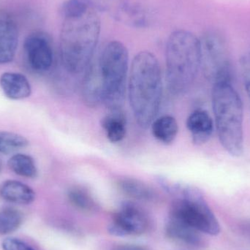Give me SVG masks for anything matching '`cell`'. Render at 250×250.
<instances>
[{"label":"cell","instance_id":"cell-1","mask_svg":"<svg viewBox=\"0 0 250 250\" xmlns=\"http://www.w3.org/2000/svg\"><path fill=\"white\" fill-rule=\"evenodd\" d=\"M60 57L67 73L77 75L90 65L99 41L101 23L98 9L62 18Z\"/></svg>","mask_w":250,"mask_h":250},{"label":"cell","instance_id":"cell-2","mask_svg":"<svg viewBox=\"0 0 250 250\" xmlns=\"http://www.w3.org/2000/svg\"><path fill=\"white\" fill-rule=\"evenodd\" d=\"M128 95L137 123L146 129L157 117L163 95L161 69L152 53L141 51L134 57L129 73Z\"/></svg>","mask_w":250,"mask_h":250},{"label":"cell","instance_id":"cell-3","mask_svg":"<svg viewBox=\"0 0 250 250\" xmlns=\"http://www.w3.org/2000/svg\"><path fill=\"white\" fill-rule=\"evenodd\" d=\"M166 62L169 92L183 95L192 86L201 68L200 39L183 29L172 32L166 44Z\"/></svg>","mask_w":250,"mask_h":250},{"label":"cell","instance_id":"cell-4","mask_svg":"<svg viewBox=\"0 0 250 250\" xmlns=\"http://www.w3.org/2000/svg\"><path fill=\"white\" fill-rule=\"evenodd\" d=\"M212 108L220 144L233 157L244 151V107L232 83L213 85Z\"/></svg>","mask_w":250,"mask_h":250},{"label":"cell","instance_id":"cell-5","mask_svg":"<svg viewBox=\"0 0 250 250\" xmlns=\"http://www.w3.org/2000/svg\"><path fill=\"white\" fill-rule=\"evenodd\" d=\"M159 180L166 190L176 197L170 208V217L184 222L201 233L211 236L220 233L218 220L199 189L166 179L160 178Z\"/></svg>","mask_w":250,"mask_h":250},{"label":"cell","instance_id":"cell-6","mask_svg":"<svg viewBox=\"0 0 250 250\" xmlns=\"http://www.w3.org/2000/svg\"><path fill=\"white\" fill-rule=\"evenodd\" d=\"M98 66L103 83V103L109 110L121 108L129 70L126 46L119 41L108 42L101 51Z\"/></svg>","mask_w":250,"mask_h":250},{"label":"cell","instance_id":"cell-7","mask_svg":"<svg viewBox=\"0 0 250 250\" xmlns=\"http://www.w3.org/2000/svg\"><path fill=\"white\" fill-rule=\"evenodd\" d=\"M201 67L207 79L216 83H232L233 69L227 45L217 32H208L200 39Z\"/></svg>","mask_w":250,"mask_h":250},{"label":"cell","instance_id":"cell-8","mask_svg":"<svg viewBox=\"0 0 250 250\" xmlns=\"http://www.w3.org/2000/svg\"><path fill=\"white\" fill-rule=\"evenodd\" d=\"M23 54L28 65L36 73H46L54 64L52 41L45 32L38 31L28 35L23 43Z\"/></svg>","mask_w":250,"mask_h":250},{"label":"cell","instance_id":"cell-9","mask_svg":"<svg viewBox=\"0 0 250 250\" xmlns=\"http://www.w3.org/2000/svg\"><path fill=\"white\" fill-rule=\"evenodd\" d=\"M148 228V219L145 211L135 203L126 201L113 216L109 232L117 236H139Z\"/></svg>","mask_w":250,"mask_h":250},{"label":"cell","instance_id":"cell-10","mask_svg":"<svg viewBox=\"0 0 250 250\" xmlns=\"http://www.w3.org/2000/svg\"><path fill=\"white\" fill-rule=\"evenodd\" d=\"M19 42V31L9 16H0V64L13 61Z\"/></svg>","mask_w":250,"mask_h":250},{"label":"cell","instance_id":"cell-11","mask_svg":"<svg viewBox=\"0 0 250 250\" xmlns=\"http://www.w3.org/2000/svg\"><path fill=\"white\" fill-rule=\"evenodd\" d=\"M0 86L4 95L13 101L29 98L32 93V88L24 75L19 73H3L0 77Z\"/></svg>","mask_w":250,"mask_h":250},{"label":"cell","instance_id":"cell-12","mask_svg":"<svg viewBox=\"0 0 250 250\" xmlns=\"http://www.w3.org/2000/svg\"><path fill=\"white\" fill-rule=\"evenodd\" d=\"M187 127L196 144H205L214 131V123L208 112L204 110L193 111L187 120Z\"/></svg>","mask_w":250,"mask_h":250},{"label":"cell","instance_id":"cell-13","mask_svg":"<svg viewBox=\"0 0 250 250\" xmlns=\"http://www.w3.org/2000/svg\"><path fill=\"white\" fill-rule=\"evenodd\" d=\"M82 98L89 107L103 103V83L98 64L89 66L82 83Z\"/></svg>","mask_w":250,"mask_h":250},{"label":"cell","instance_id":"cell-14","mask_svg":"<svg viewBox=\"0 0 250 250\" xmlns=\"http://www.w3.org/2000/svg\"><path fill=\"white\" fill-rule=\"evenodd\" d=\"M0 198L12 204L28 205L35 201V192L22 182L7 180L0 185Z\"/></svg>","mask_w":250,"mask_h":250},{"label":"cell","instance_id":"cell-15","mask_svg":"<svg viewBox=\"0 0 250 250\" xmlns=\"http://www.w3.org/2000/svg\"><path fill=\"white\" fill-rule=\"evenodd\" d=\"M166 233L169 239L189 246H199L202 242L199 231L173 217L166 224Z\"/></svg>","mask_w":250,"mask_h":250},{"label":"cell","instance_id":"cell-16","mask_svg":"<svg viewBox=\"0 0 250 250\" xmlns=\"http://www.w3.org/2000/svg\"><path fill=\"white\" fill-rule=\"evenodd\" d=\"M116 17L134 27H145L149 23V13L142 6L132 3H122L117 6Z\"/></svg>","mask_w":250,"mask_h":250},{"label":"cell","instance_id":"cell-17","mask_svg":"<svg viewBox=\"0 0 250 250\" xmlns=\"http://www.w3.org/2000/svg\"><path fill=\"white\" fill-rule=\"evenodd\" d=\"M109 111V114L103 119L101 124L111 142H120L126 135V117L122 108Z\"/></svg>","mask_w":250,"mask_h":250},{"label":"cell","instance_id":"cell-18","mask_svg":"<svg viewBox=\"0 0 250 250\" xmlns=\"http://www.w3.org/2000/svg\"><path fill=\"white\" fill-rule=\"evenodd\" d=\"M117 185L122 192L134 199L151 201L156 198V193L153 188L138 179L123 178L118 181Z\"/></svg>","mask_w":250,"mask_h":250},{"label":"cell","instance_id":"cell-19","mask_svg":"<svg viewBox=\"0 0 250 250\" xmlns=\"http://www.w3.org/2000/svg\"><path fill=\"white\" fill-rule=\"evenodd\" d=\"M151 130L157 141L164 144H170L177 135L179 126L176 119L165 115L153 121Z\"/></svg>","mask_w":250,"mask_h":250},{"label":"cell","instance_id":"cell-20","mask_svg":"<svg viewBox=\"0 0 250 250\" xmlns=\"http://www.w3.org/2000/svg\"><path fill=\"white\" fill-rule=\"evenodd\" d=\"M67 198L70 204L85 213L95 212L97 209V204L90 192L82 187H73L67 192Z\"/></svg>","mask_w":250,"mask_h":250},{"label":"cell","instance_id":"cell-21","mask_svg":"<svg viewBox=\"0 0 250 250\" xmlns=\"http://www.w3.org/2000/svg\"><path fill=\"white\" fill-rule=\"evenodd\" d=\"M9 168L22 177L34 179L38 176V169L33 158L25 154H16L9 159Z\"/></svg>","mask_w":250,"mask_h":250},{"label":"cell","instance_id":"cell-22","mask_svg":"<svg viewBox=\"0 0 250 250\" xmlns=\"http://www.w3.org/2000/svg\"><path fill=\"white\" fill-rule=\"evenodd\" d=\"M22 222L21 213L16 208L7 207L0 210V236L16 231L21 226Z\"/></svg>","mask_w":250,"mask_h":250},{"label":"cell","instance_id":"cell-23","mask_svg":"<svg viewBox=\"0 0 250 250\" xmlns=\"http://www.w3.org/2000/svg\"><path fill=\"white\" fill-rule=\"evenodd\" d=\"M29 145V141L23 135L16 132L0 130V153L13 154Z\"/></svg>","mask_w":250,"mask_h":250},{"label":"cell","instance_id":"cell-24","mask_svg":"<svg viewBox=\"0 0 250 250\" xmlns=\"http://www.w3.org/2000/svg\"><path fill=\"white\" fill-rule=\"evenodd\" d=\"M94 7H96L94 0H66L61 7L62 17L77 14Z\"/></svg>","mask_w":250,"mask_h":250},{"label":"cell","instance_id":"cell-25","mask_svg":"<svg viewBox=\"0 0 250 250\" xmlns=\"http://www.w3.org/2000/svg\"><path fill=\"white\" fill-rule=\"evenodd\" d=\"M3 250H35L28 244L18 238L7 237L1 242Z\"/></svg>","mask_w":250,"mask_h":250},{"label":"cell","instance_id":"cell-26","mask_svg":"<svg viewBox=\"0 0 250 250\" xmlns=\"http://www.w3.org/2000/svg\"><path fill=\"white\" fill-rule=\"evenodd\" d=\"M242 70L244 84L250 101V53L242 58Z\"/></svg>","mask_w":250,"mask_h":250},{"label":"cell","instance_id":"cell-27","mask_svg":"<svg viewBox=\"0 0 250 250\" xmlns=\"http://www.w3.org/2000/svg\"><path fill=\"white\" fill-rule=\"evenodd\" d=\"M114 250H149L145 247L136 245H122L117 247Z\"/></svg>","mask_w":250,"mask_h":250},{"label":"cell","instance_id":"cell-28","mask_svg":"<svg viewBox=\"0 0 250 250\" xmlns=\"http://www.w3.org/2000/svg\"><path fill=\"white\" fill-rule=\"evenodd\" d=\"M1 161H0V172H1Z\"/></svg>","mask_w":250,"mask_h":250}]
</instances>
